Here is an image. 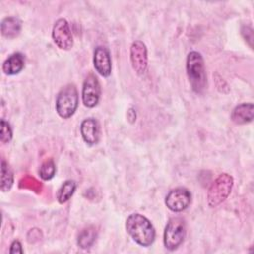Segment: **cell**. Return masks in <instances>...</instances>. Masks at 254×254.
<instances>
[{
  "label": "cell",
  "instance_id": "6da1fadb",
  "mask_svg": "<svg viewBox=\"0 0 254 254\" xmlns=\"http://www.w3.org/2000/svg\"><path fill=\"white\" fill-rule=\"evenodd\" d=\"M126 230L132 239L141 246L148 247L153 244L156 231L151 221L140 213L130 214L126 219Z\"/></svg>",
  "mask_w": 254,
  "mask_h": 254
},
{
  "label": "cell",
  "instance_id": "7a4b0ae2",
  "mask_svg": "<svg viewBox=\"0 0 254 254\" xmlns=\"http://www.w3.org/2000/svg\"><path fill=\"white\" fill-rule=\"evenodd\" d=\"M187 74L191 86L195 93H202L207 84L206 72L203 58L200 53L191 51L187 57Z\"/></svg>",
  "mask_w": 254,
  "mask_h": 254
},
{
  "label": "cell",
  "instance_id": "3957f363",
  "mask_svg": "<svg viewBox=\"0 0 254 254\" xmlns=\"http://www.w3.org/2000/svg\"><path fill=\"white\" fill-rule=\"evenodd\" d=\"M78 106V92L74 84L63 87L57 95L56 111L60 117L67 119L71 117Z\"/></svg>",
  "mask_w": 254,
  "mask_h": 254
},
{
  "label": "cell",
  "instance_id": "277c9868",
  "mask_svg": "<svg viewBox=\"0 0 254 254\" xmlns=\"http://www.w3.org/2000/svg\"><path fill=\"white\" fill-rule=\"evenodd\" d=\"M233 187V178L226 174H220L211 184L207 191V204L216 207L222 203L230 194Z\"/></svg>",
  "mask_w": 254,
  "mask_h": 254
},
{
  "label": "cell",
  "instance_id": "5b68a950",
  "mask_svg": "<svg viewBox=\"0 0 254 254\" xmlns=\"http://www.w3.org/2000/svg\"><path fill=\"white\" fill-rule=\"evenodd\" d=\"M187 234L186 221L182 217H172L164 231V245L170 250H176L185 240Z\"/></svg>",
  "mask_w": 254,
  "mask_h": 254
},
{
  "label": "cell",
  "instance_id": "8992f818",
  "mask_svg": "<svg viewBox=\"0 0 254 254\" xmlns=\"http://www.w3.org/2000/svg\"><path fill=\"white\" fill-rule=\"evenodd\" d=\"M130 61L133 69L139 76H144L148 68V53L146 45L140 41H134L130 48Z\"/></svg>",
  "mask_w": 254,
  "mask_h": 254
},
{
  "label": "cell",
  "instance_id": "52a82bcc",
  "mask_svg": "<svg viewBox=\"0 0 254 254\" xmlns=\"http://www.w3.org/2000/svg\"><path fill=\"white\" fill-rule=\"evenodd\" d=\"M191 202V193L186 188H176L166 195L165 203L174 212H181L187 209Z\"/></svg>",
  "mask_w": 254,
  "mask_h": 254
},
{
  "label": "cell",
  "instance_id": "ba28073f",
  "mask_svg": "<svg viewBox=\"0 0 254 254\" xmlns=\"http://www.w3.org/2000/svg\"><path fill=\"white\" fill-rule=\"evenodd\" d=\"M52 38L54 40V43L61 50L68 51L72 48L73 38L68 23L65 19L61 18L55 22L52 31Z\"/></svg>",
  "mask_w": 254,
  "mask_h": 254
},
{
  "label": "cell",
  "instance_id": "9c48e42d",
  "mask_svg": "<svg viewBox=\"0 0 254 254\" xmlns=\"http://www.w3.org/2000/svg\"><path fill=\"white\" fill-rule=\"evenodd\" d=\"M100 94H101V89H100V84L93 73H89L82 85V92H81V97H82V102L84 106L88 108H92L96 106L99 102L100 99Z\"/></svg>",
  "mask_w": 254,
  "mask_h": 254
},
{
  "label": "cell",
  "instance_id": "30bf717a",
  "mask_svg": "<svg viewBox=\"0 0 254 254\" xmlns=\"http://www.w3.org/2000/svg\"><path fill=\"white\" fill-rule=\"evenodd\" d=\"M93 64L96 71L103 77H108L111 73V58L107 48L98 46L94 50Z\"/></svg>",
  "mask_w": 254,
  "mask_h": 254
},
{
  "label": "cell",
  "instance_id": "8fae6325",
  "mask_svg": "<svg viewBox=\"0 0 254 254\" xmlns=\"http://www.w3.org/2000/svg\"><path fill=\"white\" fill-rule=\"evenodd\" d=\"M80 134L86 144L90 146L97 144L100 139V127L97 120L92 117L84 119L80 124Z\"/></svg>",
  "mask_w": 254,
  "mask_h": 254
},
{
  "label": "cell",
  "instance_id": "7c38bea8",
  "mask_svg": "<svg viewBox=\"0 0 254 254\" xmlns=\"http://www.w3.org/2000/svg\"><path fill=\"white\" fill-rule=\"evenodd\" d=\"M254 116V105L251 102L241 103L234 107L231 113V120L238 125L251 122Z\"/></svg>",
  "mask_w": 254,
  "mask_h": 254
},
{
  "label": "cell",
  "instance_id": "4fadbf2b",
  "mask_svg": "<svg viewBox=\"0 0 254 254\" xmlns=\"http://www.w3.org/2000/svg\"><path fill=\"white\" fill-rule=\"evenodd\" d=\"M25 66V57L21 53L10 55L2 64V70L7 75L18 74Z\"/></svg>",
  "mask_w": 254,
  "mask_h": 254
},
{
  "label": "cell",
  "instance_id": "5bb4252c",
  "mask_svg": "<svg viewBox=\"0 0 254 254\" xmlns=\"http://www.w3.org/2000/svg\"><path fill=\"white\" fill-rule=\"evenodd\" d=\"M22 29V22L17 17H7L1 22V33L4 37L16 38Z\"/></svg>",
  "mask_w": 254,
  "mask_h": 254
},
{
  "label": "cell",
  "instance_id": "9a60e30c",
  "mask_svg": "<svg viewBox=\"0 0 254 254\" xmlns=\"http://www.w3.org/2000/svg\"><path fill=\"white\" fill-rule=\"evenodd\" d=\"M96 228L94 226H87L83 228L77 237V244L80 248H89L96 239Z\"/></svg>",
  "mask_w": 254,
  "mask_h": 254
},
{
  "label": "cell",
  "instance_id": "2e32d148",
  "mask_svg": "<svg viewBox=\"0 0 254 254\" xmlns=\"http://www.w3.org/2000/svg\"><path fill=\"white\" fill-rule=\"evenodd\" d=\"M14 183L13 171L5 160L1 161V184L0 189L2 191H9Z\"/></svg>",
  "mask_w": 254,
  "mask_h": 254
},
{
  "label": "cell",
  "instance_id": "e0dca14e",
  "mask_svg": "<svg viewBox=\"0 0 254 254\" xmlns=\"http://www.w3.org/2000/svg\"><path fill=\"white\" fill-rule=\"evenodd\" d=\"M75 189H76V183L74 181L72 180L65 181L58 190V193H57L58 201L62 204L66 202L72 196Z\"/></svg>",
  "mask_w": 254,
  "mask_h": 254
},
{
  "label": "cell",
  "instance_id": "ac0fdd59",
  "mask_svg": "<svg viewBox=\"0 0 254 254\" xmlns=\"http://www.w3.org/2000/svg\"><path fill=\"white\" fill-rule=\"evenodd\" d=\"M39 174L40 177L44 180V181H49L51 179L54 178L55 174H56V165L55 162L52 159H48L46 160L40 167L39 170Z\"/></svg>",
  "mask_w": 254,
  "mask_h": 254
},
{
  "label": "cell",
  "instance_id": "d6986e66",
  "mask_svg": "<svg viewBox=\"0 0 254 254\" xmlns=\"http://www.w3.org/2000/svg\"><path fill=\"white\" fill-rule=\"evenodd\" d=\"M19 188L21 189H28V190H31L37 193H40L42 189H43V186L42 184L37 180L35 179L34 177H31V176H26L24 177L20 183H19Z\"/></svg>",
  "mask_w": 254,
  "mask_h": 254
},
{
  "label": "cell",
  "instance_id": "ffe728a7",
  "mask_svg": "<svg viewBox=\"0 0 254 254\" xmlns=\"http://www.w3.org/2000/svg\"><path fill=\"white\" fill-rule=\"evenodd\" d=\"M13 137V132L10 124L5 121L4 119H1L0 122V141L4 144L9 143Z\"/></svg>",
  "mask_w": 254,
  "mask_h": 254
},
{
  "label": "cell",
  "instance_id": "44dd1931",
  "mask_svg": "<svg viewBox=\"0 0 254 254\" xmlns=\"http://www.w3.org/2000/svg\"><path fill=\"white\" fill-rule=\"evenodd\" d=\"M241 34L243 35L245 41H248L249 42V46L252 48V42H253V30L248 27V26H244L242 27V30H241Z\"/></svg>",
  "mask_w": 254,
  "mask_h": 254
},
{
  "label": "cell",
  "instance_id": "7402d4cb",
  "mask_svg": "<svg viewBox=\"0 0 254 254\" xmlns=\"http://www.w3.org/2000/svg\"><path fill=\"white\" fill-rule=\"evenodd\" d=\"M9 252L11 254L13 253H23V249H22V244L19 240H14L11 245H10V250Z\"/></svg>",
  "mask_w": 254,
  "mask_h": 254
},
{
  "label": "cell",
  "instance_id": "603a6c76",
  "mask_svg": "<svg viewBox=\"0 0 254 254\" xmlns=\"http://www.w3.org/2000/svg\"><path fill=\"white\" fill-rule=\"evenodd\" d=\"M28 234L32 235V237H33L29 242H35V241H38L39 239H41L40 237L42 236V233H41V231H40L38 228H33V229H31V230L28 232Z\"/></svg>",
  "mask_w": 254,
  "mask_h": 254
},
{
  "label": "cell",
  "instance_id": "cb8c5ba5",
  "mask_svg": "<svg viewBox=\"0 0 254 254\" xmlns=\"http://www.w3.org/2000/svg\"><path fill=\"white\" fill-rule=\"evenodd\" d=\"M127 117H128V119H129V121H130L131 123H132V122H134V121L136 120V112L134 111V109H133V108H130V109L128 110Z\"/></svg>",
  "mask_w": 254,
  "mask_h": 254
}]
</instances>
